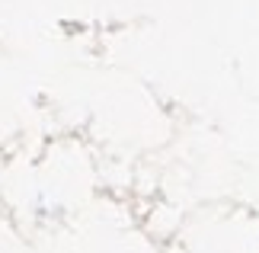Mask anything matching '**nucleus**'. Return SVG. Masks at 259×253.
Wrapping results in <instances>:
<instances>
[]
</instances>
